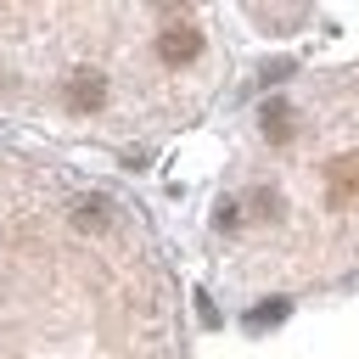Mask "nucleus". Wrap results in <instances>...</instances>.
Wrapping results in <instances>:
<instances>
[{"mask_svg": "<svg viewBox=\"0 0 359 359\" xmlns=\"http://www.w3.org/2000/svg\"><path fill=\"white\" fill-rule=\"evenodd\" d=\"M230 73L196 6H0V123L45 140L157 146Z\"/></svg>", "mask_w": 359, "mask_h": 359, "instance_id": "1", "label": "nucleus"}, {"mask_svg": "<svg viewBox=\"0 0 359 359\" xmlns=\"http://www.w3.org/2000/svg\"><path fill=\"white\" fill-rule=\"evenodd\" d=\"M230 292H309L359 275V62L269 90L208 213Z\"/></svg>", "mask_w": 359, "mask_h": 359, "instance_id": "2", "label": "nucleus"}]
</instances>
